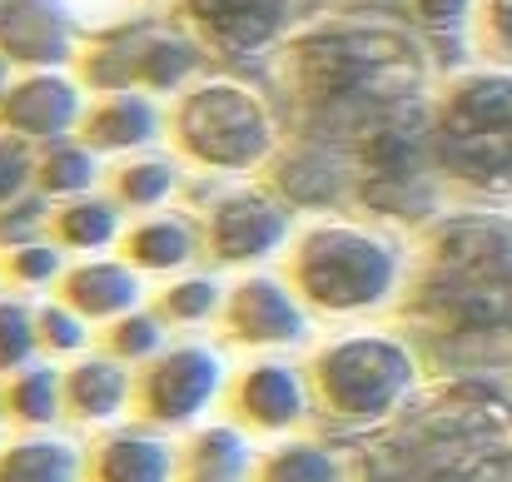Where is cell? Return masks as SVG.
<instances>
[{
    "label": "cell",
    "instance_id": "cell-1",
    "mask_svg": "<svg viewBox=\"0 0 512 482\" xmlns=\"http://www.w3.org/2000/svg\"><path fill=\"white\" fill-rule=\"evenodd\" d=\"M358 482H512V398L493 383L413 398L363 448Z\"/></svg>",
    "mask_w": 512,
    "mask_h": 482
},
{
    "label": "cell",
    "instance_id": "cell-2",
    "mask_svg": "<svg viewBox=\"0 0 512 482\" xmlns=\"http://www.w3.org/2000/svg\"><path fill=\"white\" fill-rule=\"evenodd\" d=\"M309 373H314V393H319V418L353 428V433L388 428L418 398V358L393 333L329 338L309 358Z\"/></svg>",
    "mask_w": 512,
    "mask_h": 482
},
{
    "label": "cell",
    "instance_id": "cell-3",
    "mask_svg": "<svg viewBox=\"0 0 512 482\" xmlns=\"http://www.w3.org/2000/svg\"><path fill=\"white\" fill-rule=\"evenodd\" d=\"M428 319L448 333H512V229L458 224L438 239L428 279Z\"/></svg>",
    "mask_w": 512,
    "mask_h": 482
},
{
    "label": "cell",
    "instance_id": "cell-4",
    "mask_svg": "<svg viewBox=\"0 0 512 482\" xmlns=\"http://www.w3.org/2000/svg\"><path fill=\"white\" fill-rule=\"evenodd\" d=\"M398 284V254L383 239L353 229H319L294 259V289L329 319H358L378 309Z\"/></svg>",
    "mask_w": 512,
    "mask_h": 482
},
{
    "label": "cell",
    "instance_id": "cell-5",
    "mask_svg": "<svg viewBox=\"0 0 512 482\" xmlns=\"http://www.w3.org/2000/svg\"><path fill=\"white\" fill-rule=\"evenodd\" d=\"M234 363L219 343L174 338L160 358L140 368V418L170 433H194L229 408Z\"/></svg>",
    "mask_w": 512,
    "mask_h": 482
},
{
    "label": "cell",
    "instance_id": "cell-6",
    "mask_svg": "<svg viewBox=\"0 0 512 482\" xmlns=\"http://www.w3.org/2000/svg\"><path fill=\"white\" fill-rule=\"evenodd\" d=\"M438 155L443 164L483 189H508L512 184V80L508 75H483L468 80L438 125Z\"/></svg>",
    "mask_w": 512,
    "mask_h": 482
},
{
    "label": "cell",
    "instance_id": "cell-7",
    "mask_svg": "<svg viewBox=\"0 0 512 482\" xmlns=\"http://www.w3.org/2000/svg\"><path fill=\"white\" fill-rule=\"evenodd\" d=\"M229 418L244 423L259 443L304 433L319 418V393H314L309 363H294L289 353H254L244 368H234Z\"/></svg>",
    "mask_w": 512,
    "mask_h": 482
},
{
    "label": "cell",
    "instance_id": "cell-8",
    "mask_svg": "<svg viewBox=\"0 0 512 482\" xmlns=\"http://www.w3.org/2000/svg\"><path fill=\"white\" fill-rule=\"evenodd\" d=\"M184 140L199 160H214L224 169L259 160L269 145V120L244 90H204L184 105Z\"/></svg>",
    "mask_w": 512,
    "mask_h": 482
},
{
    "label": "cell",
    "instance_id": "cell-9",
    "mask_svg": "<svg viewBox=\"0 0 512 482\" xmlns=\"http://www.w3.org/2000/svg\"><path fill=\"white\" fill-rule=\"evenodd\" d=\"M224 328L249 353H294L309 338V304L279 279H244L239 289H229Z\"/></svg>",
    "mask_w": 512,
    "mask_h": 482
},
{
    "label": "cell",
    "instance_id": "cell-10",
    "mask_svg": "<svg viewBox=\"0 0 512 482\" xmlns=\"http://www.w3.org/2000/svg\"><path fill=\"white\" fill-rule=\"evenodd\" d=\"M65 403H70L75 428H90V433L120 428L140 418V368L115 358L110 348H90L65 363Z\"/></svg>",
    "mask_w": 512,
    "mask_h": 482
},
{
    "label": "cell",
    "instance_id": "cell-11",
    "mask_svg": "<svg viewBox=\"0 0 512 482\" xmlns=\"http://www.w3.org/2000/svg\"><path fill=\"white\" fill-rule=\"evenodd\" d=\"M179 433L130 418L90 443V482H179Z\"/></svg>",
    "mask_w": 512,
    "mask_h": 482
},
{
    "label": "cell",
    "instance_id": "cell-12",
    "mask_svg": "<svg viewBox=\"0 0 512 482\" xmlns=\"http://www.w3.org/2000/svg\"><path fill=\"white\" fill-rule=\"evenodd\" d=\"M179 448H184L179 453V482H259L264 448L234 418H214V423L184 433Z\"/></svg>",
    "mask_w": 512,
    "mask_h": 482
},
{
    "label": "cell",
    "instance_id": "cell-13",
    "mask_svg": "<svg viewBox=\"0 0 512 482\" xmlns=\"http://www.w3.org/2000/svg\"><path fill=\"white\" fill-rule=\"evenodd\" d=\"M0 482H90V448L65 428L10 433L0 443Z\"/></svg>",
    "mask_w": 512,
    "mask_h": 482
},
{
    "label": "cell",
    "instance_id": "cell-14",
    "mask_svg": "<svg viewBox=\"0 0 512 482\" xmlns=\"http://www.w3.org/2000/svg\"><path fill=\"white\" fill-rule=\"evenodd\" d=\"M209 244L224 264H249V259H264L284 244V214L269 204V199H229L219 214H214V229H209Z\"/></svg>",
    "mask_w": 512,
    "mask_h": 482
},
{
    "label": "cell",
    "instance_id": "cell-15",
    "mask_svg": "<svg viewBox=\"0 0 512 482\" xmlns=\"http://www.w3.org/2000/svg\"><path fill=\"white\" fill-rule=\"evenodd\" d=\"M5 408L15 433H35V428H65L70 423V403H65V363L55 358H35L30 368L10 373L0 383Z\"/></svg>",
    "mask_w": 512,
    "mask_h": 482
},
{
    "label": "cell",
    "instance_id": "cell-16",
    "mask_svg": "<svg viewBox=\"0 0 512 482\" xmlns=\"http://www.w3.org/2000/svg\"><path fill=\"white\" fill-rule=\"evenodd\" d=\"M65 299L90 323H115L145 304V284H140V269L95 259V264H80L65 274Z\"/></svg>",
    "mask_w": 512,
    "mask_h": 482
},
{
    "label": "cell",
    "instance_id": "cell-17",
    "mask_svg": "<svg viewBox=\"0 0 512 482\" xmlns=\"http://www.w3.org/2000/svg\"><path fill=\"white\" fill-rule=\"evenodd\" d=\"M259 482H358V463H348L324 438H274L264 448Z\"/></svg>",
    "mask_w": 512,
    "mask_h": 482
},
{
    "label": "cell",
    "instance_id": "cell-18",
    "mask_svg": "<svg viewBox=\"0 0 512 482\" xmlns=\"http://www.w3.org/2000/svg\"><path fill=\"white\" fill-rule=\"evenodd\" d=\"M204 35L219 40V50H259L279 20H284V0H189Z\"/></svg>",
    "mask_w": 512,
    "mask_h": 482
},
{
    "label": "cell",
    "instance_id": "cell-19",
    "mask_svg": "<svg viewBox=\"0 0 512 482\" xmlns=\"http://www.w3.org/2000/svg\"><path fill=\"white\" fill-rule=\"evenodd\" d=\"M170 323L160 309H135V314H125V319L105 323V348L115 353V358H125L130 368H145L150 358H160L165 348H170Z\"/></svg>",
    "mask_w": 512,
    "mask_h": 482
},
{
    "label": "cell",
    "instance_id": "cell-20",
    "mask_svg": "<svg viewBox=\"0 0 512 482\" xmlns=\"http://www.w3.org/2000/svg\"><path fill=\"white\" fill-rule=\"evenodd\" d=\"M224 304H229V289L219 279H204V274L179 279L160 294V314L170 328H199V323L224 319Z\"/></svg>",
    "mask_w": 512,
    "mask_h": 482
},
{
    "label": "cell",
    "instance_id": "cell-21",
    "mask_svg": "<svg viewBox=\"0 0 512 482\" xmlns=\"http://www.w3.org/2000/svg\"><path fill=\"white\" fill-rule=\"evenodd\" d=\"M194 234L179 224V219H160V224H145L130 234V259L135 269H150V274H170V269H184L194 259Z\"/></svg>",
    "mask_w": 512,
    "mask_h": 482
},
{
    "label": "cell",
    "instance_id": "cell-22",
    "mask_svg": "<svg viewBox=\"0 0 512 482\" xmlns=\"http://www.w3.org/2000/svg\"><path fill=\"white\" fill-rule=\"evenodd\" d=\"M35 319H40V353L55 358V363H70V358L95 348V323L85 319L70 299H55V304L35 309Z\"/></svg>",
    "mask_w": 512,
    "mask_h": 482
},
{
    "label": "cell",
    "instance_id": "cell-23",
    "mask_svg": "<svg viewBox=\"0 0 512 482\" xmlns=\"http://www.w3.org/2000/svg\"><path fill=\"white\" fill-rule=\"evenodd\" d=\"M40 353V319L35 309L15 304V299H0V383L20 368H30Z\"/></svg>",
    "mask_w": 512,
    "mask_h": 482
},
{
    "label": "cell",
    "instance_id": "cell-24",
    "mask_svg": "<svg viewBox=\"0 0 512 482\" xmlns=\"http://www.w3.org/2000/svg\"><path fill=\"white\" fill-rule=\"evenodd\" d=\"M75 100L60 80H30L15 100H10V115L20 120V130H65Z\"/></svg>",
    "mask_w": 512,
    "mask_h": 482
},
{
    "label": "cell",
    "instance_id": "cell-25",
    "mask_svg": "<svg viewBox=\"0 0 512 482\" xmlns=\"http://www.w3.org/2000/svg\"><path fill=\"white\" fill-rule=\"evenodd\" d=\"M155 135V115L145 100H115L95 115V140L100 145H145Z\"/></svg>",
    "mask_w": 512,
    "mask_h": 482
},
{
    "label": "cell",
    "instance_id": "cell-26",
    "mask_svg": "<svg viewBox=\"0 0 512 482\" xmlns=\"http://www.w3.org/2000/svg\"><path fill=\"white\" fill-rule=\"evenodd\" d=\"M60 239L75 249H105L115 239V209L110 204H75L60 214Z\"/></svg>",
    "mask_w": 512,
    "mask_h": 482
},
{
    "label": "cell",
    "instance_id": "cell-27",
    "mask_svg": "<svg viewBox=\"0 0 512 482\" xmlns=\"http://www.w3.org/2000/svg\"><path fill=\"white\" fill-rule=\"evenodd\" d=\"M10 269H15L20 284H50V279L60 274V254H55L50 244H25V249L10 259Z\"/></svg>",
    "mask_w": 512,
    "mask_h": 482
},
{
    "label": "cell",
    "instance_id": "cell-28",
    "mask_svg": "<svg viewBox=\"0 0 512 482\" xmlns=\"http://www.w3.org/2000/svg\"><path fill=\"white\" fill-rule=\"evenodd\" d=\"M95 179V160L90 155H75V150H60L55 160L45 164V184L50 189H80Z\"/></svg>",
    "mask_w": 512,
    "mask_h": 482
},
{
    "label": "cell",
    "instance_id": "cell-29",
    "mask_svg": "<svg viewBox=\"0 0 512 482\" xmlns=\"http://www.w3.org/2000/svg\"><path fill=\"white\" fill-rule=\"evenodd\" d=\"M165 189H170V169H165V164H135V169L125 174V194H130L135 204H155Z\"/></svg>",
    "mask_w": 512,
    "mask_h": 482
},
{
    "label": "cell",
    "instance_id": "cell-30",
    "mask_svg": "<svg viewBox=\"0 0 512 482\" xmlns=\"http://www.w3.org/2000/svg\"><path fill=\"white\" fill-rule=\"evenodd\" d=\"M418 15L443 30V25H458L468 15V0H418Z\"/></svg>",
    "mask_w": 512,
    "mask_h": 482
},
{
    "label": "cell",
    "instance_id": "cell-31",
    "mask_svg": "<svg viewBox=\"0 0 512 482\" xmlns=\"http://www.w3.org/2000/svg\"><path fill=\"white\" fill-rule=\"evenodd\" d=\"M493 25L503 40H512V0H493Z\"/></svg>",
    "mask_w": 512,
    "mask_h": 482
},
{
    "label": "cell",
    "instance_id": "cell-32",
    "mask_svg": "<svg viewBox=\"0 0 512 482\" xmlns=\"http://www.w3.org/2000/svg\"><path fill=\"white\" fill-rule=\"evenodd\" d=\"M15 433V423H10V408H5V393H0V443Z\"/></svg>",
    "mask_w": 512,
    "mask_h": 482
}]
</instances>
